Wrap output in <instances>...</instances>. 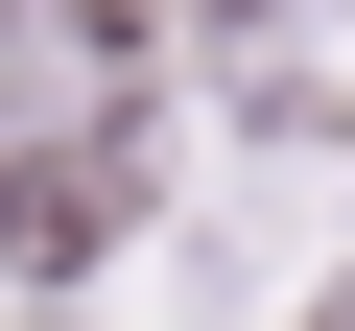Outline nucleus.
Returning a JSON list of instances; mask_svg holds the SVG:
<instances>
[{
  "instance_id": "nucleus-3",
  "label": "nucleus",
  "mask_w": 355,
  "mask_h": 331,
  "mask_svg": "<svg viewBox=\"0 0 355 331\" xmlns=\"http://www.w3.org/2000/svg\"><path fill=\"white\" fill-rule=\"evenodd\" d=\"M308 331H355V284H308Z\"/></svg>"
},
{
  "instance_id": "nucleus-2",
  "label": "nucleus",
  "mask_w": 355,
  "mask_h": 331,
  "mask_svg": "<svg viewBox=\"0 0 355 331\" xmlns=\"http://www.w3.org/2000/svg\"><path fill=\"white\" fill-rule=\"evenodd\" d=\"M48 24H71V48H142V24H166V0H48Z\"/></svg>"
},
{
  "instance_id": "nucleus-1",
  "label": "nucleus",
  "mask_w": 355,
  "mask_h": 331,
  "mask_svg": "<svg viewBox=\"0 0 355 331\" xmlns=\"http://www.w3.org/2000/svg\"><path fill=\"white\" fill-rule=\"evenodd\" d=\"M142 237V142H0V260H119Z\"/></svg>"
}]
</instances>
